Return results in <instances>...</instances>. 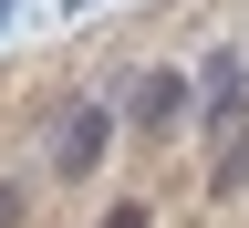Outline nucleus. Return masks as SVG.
Returning <instances> with one entry per match:
<instances>
[{"mask_svg":"<svg viewBox=\"0 0 249 228\" xmlns=\"http://www.w3.org/2000/svg\"><path fill=\"white\" fill-rule=\"evenodd\" d=\"M93 156H104V114H73V124H62V145H52V176H83Z\"/></svg>","mask_w":249,"mask_h":228,"instance_id":"f257e3e1","label":"nucleus"},{"mask_svg":"<svg viewBox=\"0 0 249 228\" xmlns=\"http://www.w3.org/2000/svg\"><path fill=\"white\" fill-rule=\"evenodd\" d=\"M21 208H31V187H21V176H0V228H21Z\"/></svg>","mask_w":249,"mask_h":228,"instance_id":"f03ea898","label":"nucleus"},{"mask_svg":"<svg viewBox=\"0 0 249 228\" xmlns=\"http://www.w3.org/2000/svg\"><path fill=\"white\" fill-rule=\"evenodd\" d=\"M104 228H156V218H145V208H114V218H104Z\"/></svg>","mask_w":249,"mask_h":228,"instance_id":"7ed1b4c3","label":"nucleus"}]
</instances>
